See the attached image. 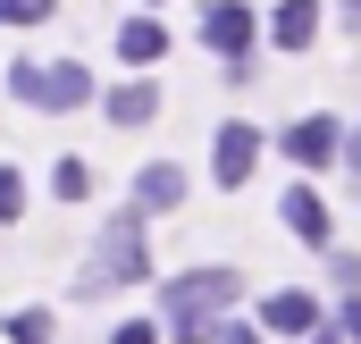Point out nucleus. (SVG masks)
Segmentation results:
<instances>
[{
    "label": "nucleus",
    "mask_w": 361,
    "mask_h": 344,
    "mask_svg": "<svg viewBox=\"0 0 361 344\" xmlns=\"http://www.w3.org/2000/svg\"><path fill=\"white\" fill-rule=\"evenodd\" d=\"M235 302V269H193V277H177L169 285V336L177 344H219L227 336V311Z\"/></svg>",
    "instance_id": "obj_1"
},
{
    "label": "nucleus",
    "mask_w": 361,
    "mask_h": 344,
    "mask_svg": "<svg viewBox=\"0 0 361 344\" xmlns=\"http://www.w3.org/2000/svg\"><path fill=\"white\" fill-rule=\"evenodd\" d=\"M143 269H152V244H143V210H126V219H109V227H101L92 260L76 269V302L109 294V285H126V277H143Z\"/></svg>",
    "instance_id": "obj_2"
},
{
    "label": "nucleus",
    "mask_w": 361,
    "mask_h": 344,
    "mask_svg": "<svg viewBox=\"0 0 361 344\" xmlns=\"http://www.w3.org/2000/svg\"><path fill=\"white\" fill-rule=\"evenodd\" d=\"M17 92L42 109H76V101H92V76L85 68H17Z\"/></svg>",
    "instance_id": "obj_3"
},
{
    "label": "nucleus",
    "mask_w": 361,
    "mask_h": 344,
    "mask_svg": "<svg viewBox=\"0 0 361 344\" xmlns=\"http://www.w3.org/2000/svg\"><path fill=\"white\" fill-rule=\"evenodd\" d=\"M252 160H261V126H244V118H227L219 126V152H210V176L235 193L244 176H252Z\"/></svg>",
    "instance_id": "obj_4"
},
{
    "label": "nucleus",
    "mask_w": 361,
    "mask_h": 344,
    "mask_svg": "<svg viewBox=\"0 0 361 344\" xmlns=\"http://www.w3.org/2000/svg\"><path fill=\"white\" fill-rule=\"evenodd\" d=\"M202 42H210L219 59H244V51H252V8H244V0H219V8L202 17Z\"/></svg>",
    "instance_id": "obj_5"
},
{
    "label": "nucleus",
    "mask_w": 361,
    "mask_h": 344,
    "mask_svg": "<svg viewBox=\"0 0 361 344\" xmlns=\"http://www.w3.org/2000/svg\"><path fill=\"white\" fill-rule=\"evenodd\" d=\"M101 109H109V126H152L160 118V85L152 76H126V85L101 92Z\"/></svg>",
    "instance_id": "obj_6"
},
{
    "label": "nucleus",
    "mask_w": 361,
    "mask_h": 344,
    "mask_svg": "<svg viewBox=\"0 0 361 344\" xmlns=\"http://www.w3.org/2000/svg\"><path fill=\"white\" fill-rule=\"evenodd\" d=\"M286 152H294L302 168H328V160L345 152V135H336V118H294V126H286Z\"/></svg>",
    "instance_id": "obj_7"
},
{
    "label": "nucleus",
    "mask_w": 361,
    "mask_h": 344,
    "mask_svg": "<svg viewBox=\"0 0 361 344\" xmlns=\"http://www.w3.org/2000/svg\"><path fill=\"white\" fill-rule=\"evenodd\" d=\"M185 202V168L177 160H152V168L135 176V210H143V219H160V210H177Z\"/></svg>",
    "instance_id": "obj_8"
},
{
    "label": "nucleus",
    "mask_w": 361,
    "mask_h": 344,
    "mask_svg": "<svg viewBox=\"0 0 361 344\" xmlns=\"http://www.w3.org/2000/svg\"><path fill=\"white\" fill-rule=\"evenodd\" d=\"M311 34H319V0H277V17H269L277 51H311Z\"/></svg>",
    "instance_id": "obj_9"
},
{
    "label": "nucleus",
    "mask_w": 361,
    "mask_h": 344,
    "mask_svg": "<svg viewBox=\"0 0 361 344\" xmlns=\"http://www.w3.org/2000/svg\"><path fill=\"white\" fill-rule=\"evenodd\" d=\"M277 210H286V227H294V235H302V244H328V202H319V193H311V185H294V193H286V202H277Z\"/></svg>",
    "instance_id": "obj_10"
},
{
    "label": "nucleus",
    "mask_w": 361,
    "mask_h": 344,
    "mask_svg": "<svg viewBox=\"0 0 361 344\" xmlns=\"http://www.w3.org/2000/svg\"><path fill=\"white\" fill-rule=\"evenodd\" d=\"M160 51H169V34H160L152 17H126V25H118V59H126V68H152Z\"/></svg>",
    "instance_id": "obj_11"
},
{
    "label": "nucleus",
    "mask_w": 361,
    "mask_h": 344,
    "mask_svg": "<svg viewBox=\"0 0 361 344\" xmlns=\"http://www.w3.org/2000/svg\"><path fill=\"white\" fill-rule=\"evenodd\" d=\"M302 328H319V302H311V294H294V285L269 294V336H302Z\"/></svg>",
    "instance_id": "obj_12"
},
{
    "label": "nucleus",
    "mask_w": 361,
    "mask_h": 344,
    "mask_svg": "<svg viewBox=\"0 0 361 344\" xmlns=\"http://www.w3.org/2000/svg\"><path fill=\"white\" fill-rule=\"evenodd\" d=\"M85 160H59V168H51V193H59V202H85Z\"/></svg>",
    "instance_id": "obj_13"
},
{
    "label": "nucleus",
    "mask_w": 361,
    "mask_h": 344,
    "mask_svg": "<svg viewBox=\"0 0 361 344\" xmlns=\"http://www.w3.org/2000/svg\"><path fill=\"white\" fill-rule=\"evenodd\" d=\"M8 344H51V311H17L8 319Z\"/></svg>",
    "instance_id": "obj_14"
},
{
    "label": "nucleus",
    "mask_w": 361,
    "mask_h": 344,
    "mask_svg": "<svg viewBox=\"0 0 361 344\" xmlns=\"http://www.w3.org/2000/svg\"><path fill=\"white\" fill-rule=\"evenodd\" d=\"M51 0H0V25H42Z\"/></svg>",
    "instance_id": "obj_15"
},
{
    "label": "nucleus",
    "mask_w": 361,
    "mask_h": 344,
    "mask_svg": "<svg viewBox=\"0 0 361 344\" xmlns=\"http://www.w3.org/2000/svg\"><path fill=\"white\" fill-rule=\"evenodd\" d=\"M17 210H25V176H17V168H0V227H8Z\"/></svg>",
    "instance_id": "obj_16"
},
{
    "label": "nucleus",
    "mask_w": 361,
    "mask_h": 344,
    "mask_svg": "<svg viewBox=\"0 0 361 344\" xmlns=\"http://www.w3.org/2000/svg\"><path fill=\"white\" fill-rule=\"evenodd\" d=\"M109 344H160V336H152L143 319H126V328H109Z\"/></svg>",
    "instance_id": "obj_17"
},
{
    "label": "nucleus",
    "mask_w": 361,
    "mask_h": 344,
    "mask_svg": "<svg viewBox=\"0 0 361 344\" xmlns=\"http://www.w3.org/2000/svg\"><path fill=\"white\" fill-rule=\"evenodd\" d=\"M336 328H353V344H361V294L345 302V319H336Z\"/></svg>",
    "instance_id": "obj_18"
},
{
    "label": "nucleus",
    "mask_w": 361,
    "mask_h": 344,
    "mask_svg": "<svg viewBox=\"0 0 361 344\" xmlns=\"http://www.w3.org/2000/svg\"><path fill=\"white\" fill-rule=\"evenodd\" d=\"M227 344H261V336H252V328H227Z\"/></svg>",
    "instance_id": "obj_19"
},
{
    "label": "nucleus",
    "mask_w": 361,
    "mask_h": 344,
    "mask_svg": "<svg viewBox=\"0 0 361 344\" xmlns=\"http://www.w3.org/2000/svg\"><path fill=\"white\" fill-rule=\"evenodd\" d=\"M345 8H353V17H361V0H345Z\"/></svg>",
    "instance_id": "obj_20"
},
{
    "label": "nucleus",
    "mask_w": 361,
    "mask_h": 344,
    "mask_svg": "<svg viewBox=\"0 0 361 344\" xmlns=\"http://www.w3.org/2000/svg\"><path fill=\"white\" fill-rule=\"evenodd\" d=\"M353 160H361V143H353Z\"/></svg>",
    "instance_id": "obj_21"
}]
</instances>
